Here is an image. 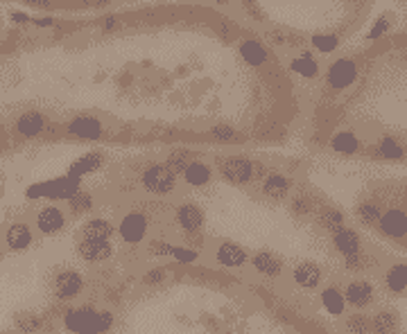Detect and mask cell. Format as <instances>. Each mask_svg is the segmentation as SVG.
<instances>
[{"label":"cell","mask_w":407,"mask_h":334,"mask_svg":"<svg viewBox=\"0 0 407 334\" xmlns=\"http://www.w3.org/2000/svg\"><path fill=\"white\" fill-rule=\"evenodd\" d=\"M63 328L70 334H109L116 328L111 309H95L93 305L68 307L63 312Z\"/></svg>","instance_id":"6da1fadb"},{"label":"cell","mask_w":407,"mask_h":334,"mask_svg":"<svg viewBox=\"0 0 407 334\" xmlns=\"http://www.w3.org/2000/svg\"><path fill=\"white\" fill-rule=\"evenodd\" d=\"M215 169L224 183L242 187L256 181L260 165L247 156H240V154H226V156H219L215 160Z\"/></svg>","instance_id":"7a4b0ae2"},{"label":"cell","mask_w":407,"mask_h":334,"mask_svg":"<svg viewBox=\"0 0 407 334\" xmlns=\"http://www.w3.org/2000/svg\"><path fill=\"white\" fill-rule=\"evenodd\" d=\"M84 289H86L84 273L72 267H59L50 275V294L59 303H72V300L84 294Z\"/></svg>","instance_id":"3957f363"},{"label":"cell","mask_w":407,"mask_h":334,"mask_svg":"<svg viewBox=\"0 0 407 334\" xmlns=\"http://www.w3.org/2000/svg\"><path fill=\"white\" fill-rule=\"evenodd\" d=\"M138 183L148 194L152 197H170L175 194L177 185H179V176H175L170 169L166 167V163H152L141 172Z\"/></svg>","instance_id":"277c9868"},{"label":"cell","mask_w":407,"mask_h":334,"mask_svg":"<svg viewBox=\"0 0 407 334\" xmlns=\"http://www.w3.org/2000/svg\"><path fill=\"white\" fill-rule=\"evenodd\" d=\"M116 233L122 240V244H127V247H141L150 235V215L141 208L127 210V213L120 217Z\"/></svg>","instance_id":"5b68a950"},{"label":"cell","mask_w":407,"mask_h":334,"mask_svg":"<svg viewBox=\"0 0 407 334\" xmlns=\"http://www.w3.org/2000/svg\"><path fill=\"white\" fill-rule=\"evenodd\" d=\"M175 226L188 240H195V238H199L204 226H206V213H204V208L199 203L183 201V203H179L175 210Z\"/></svg>","instance_id":"8992f818"},{"label":"cell","mask_w":407,"mask_h":334,"mask_svg":"<svg viewBox=\"0 0 407 334\" xmlns=\"http://www.w3.org/2000/svg\"><path fill=\"white\" fill-rule=\"evenodd\" d=\"M251 253L242 244L233 242V240H222L215 244L213 249V260L217 267L226 269V271H238V269H244L249 264Z\"/></svg>","instance_id":"52a82bcc"},{"label":"cell","mask_w":407,"mask_h":334,"mask_svg":"<svg viewBox=\"0 0 407 334\" xmlns=\"http://www.w3.org/2000/svg\"><path fill=\"white\" fill-rule=\"evenodd\" d=\"M148 258H170L179 264H195L199 260V253L195 249L181 247V244H170L166 240H150L148 242Z\"/></svg>","instance_id":"ba28073f"},{"label":"cell","mask_w":407,"mask_h":334,"mask_svg":"<svg viewBox=\"0 0 407 334\" xmlns=\"http://www.w3.org/2000/svg\"><path fill=\"white\" fill-rule=\"evenodd\" d=\"M292 187H295L292 176H285L281 172H267V174L260 176V183H258L260 194L272 203H281V201L288 199Z\"/></svg>","instance_id":"9c48e42d"},{"label":"cell","mask_w":407,"mask_h":334,"mask_svg":"<svg viewBox=\"0 0 407 334\" xmlns=\"http://www.w3.org/2000/svg\"><path fill=\"white\" fill-rule=\"evenodd\" d=\"M66 210L61 206H57V203H48L37 213L34 217V226L41 235H46V238H52V235L61 233L63 228H66Z\"/></svg>","instance_id":"30bf717a"},{"label":"cell","mask_w":407,"mask_h":334,"mask_svg":"<svg viewBox=\"0 0 407 334\" xmlns=\"http://www.w3.org/2000/svg\"><path fill=\"white\" fill-rule=\"evenodd\" d=\"M75 253L81 262L86 264H104L116 255V247L113 242H88V240H77L75 242Z\"/></svg>","instance_id":"8fae6325"},{"label":"cell","mask_w":407,"mask_h":334,"mask_svg":"<svg viewBox=\"0 0 407 334\" xmlns=\"http://www.w3.org/2000/svg\"><path fill=\"white\" fill-rule=\"evenodd\" d=\"M249 264L265 280H279L285 273V262L272 251H256V253H251Z\"/></svg>","instance_id":"7c38bea8"},{"label":"cell","mask_w":407,"mask_h":334,"mask_svg":"<svg viewBox=\"0 0 407 334\" xmlns=\"http://www.w3.org/2000/svg\"><path fill=\"white\" fill-rule=\"evenodd\" d=\"M66 134L72 138H79V140H100L104 136V125L93 116H77L66 122Z\"/></svg>","instance_id":"4fadbf2b"},{"label":"cell","mask_w":407,"mask_h":334,"mask_svg":"<svg viewBox=\"0 0 407 334\" xmlns=\"http://www.w3.org/2000/svg\"><path fill=\"white\" fill-rule=\"evenodd\" d=\"M116 238V226L107 217H91L81 224L77 240H88V242H113Z\"/></svg>","instance_id":"5bb4252c"},{"label":"cell","mask_w":407,"mask_h":334,"mask_svg":"<svg viewBox=\"0 0 407 334\" xmlns=\"http://www.w3.org/2000/svg\"><path fill=\"white\" fill-rule=\"evenodd\" d=\"M321 280H324V269L317 262H312V260H301V262L292 269V282H295L299 289L312 291L319 287Z\"/></svg>","instance_id":"9a60e30c"},{"label":"cell","mask_w":407,"mask_h":334,"mask_svg":"<svg viewBox=\"0 0 407 334\" xmlns=\"http://www.w3.org/2000/svg\"><path fill=\"white\" fill-rule=\"evenodd\" d=\"M326 79H328L330 88L335 91H344L357 79V66L351 59H337L330 63L328 72H326Z\"/></svg>","instance_id":"2e32d148"},{"label":"cell","mask_w":407,"mask_h":334,"mask_svg":"<svg viewBox=\"0 0 407 334\" xmlns=\"http://www.w3.org/2000/svg\"><path fill=\"white\" fill-rule=\"evenodd\" d=\"M380 233L389 240H403L407 238V213L401 208H389L380 215L378 222Z\"/></svg>","instance_id":"e0dca14e"},{"label":"cell","mask_w":407,"mask_h":334,"mask_svg":"<svg viewBox=\"0 0 407 334\" xmlns=\"http://www.w3.org/2000/svg\"><path fill=\"white\" fill-rule=\"evenodd\" d=\"M48 127H50V120H48L43 113H39V111L23 113V116H19V120L14 122V132L19 134L21 138H26V140L46 134Z\"/></svg>","instance_id":"ac0fdd59"},{"label":"cell","mask_w":407,"mask_h":334,"mask_svg":"<svg viewBox=\"0 0 407 334\" xmlns=\"http://www.w3.org/2000/svg\"><path fill=\"white\" fill-rule=\"evenodd\" d=\"M373 298H376V289H373V284L369 280H360V278L351 280L344 289L346 305H351L355 309L369 307L373 303Z\"/></svg>","instance_id":"d6986e66"},{"label":"cell","mask_w":407,"mask_h":334,"mask_svg":"<svg viewBox=\"0 0 407 334\" xmlns=\"http://www.w3.org/2000/svg\"><path fill=\"white\" fill-rule=\"evenodd\" d=\"M3 240H5L7 249L14 251V253H21V251H28L32 247L34 235H32V228L26 222H14V224L7 226Z\"/></svg>","instance_id":"ffe728a7"},{"label":"cell","mask_w":407,"mask_h":334,"mask_svg":"<svg viewBox=\"0 0 407 334\" xmlns=\"http://www.w3.org/2000/svg\"><path fill=\"white\" fill-rule=\"evenodd\" d=\"M43 190H46V199L50 201H68L72 199L75 194L81 190L79 187V178H72V176H61V178H54V181H46L43 183Z\"/></svg>","instance_id":"44dd1931"},{"label":"cell","mask_w":407,"mask_h":334,"mask_svg":"<svg viewBox=\"0 0 407 334\" xmlns=\"http://www.w3.org/2000/svg\"><path fill=\"white\" fill-rule=\"evenodd\" d=\"M183 183L192 187V190H201V187H208L210 181H213V167L208 165L206 160L201 158H195L188 167H186V172L181 174Z\"/></svg>","instance_id":"7402d4cb"},{"label":"cell","mask_w":407,"mask_h":334,"mask_svg":"<svg viewBox=\"0 0 407 334\" xmlns=\"http://www.w3.org/2000/svg\"><path fill=\"white\" fill-rule=\"evenodd\" d=\"M330 240H332V247H335L344 258L362 253V238L353 231V228H346V226L339 228V231L332 233Z\"/></svg>","instance_id":"603a6c76"},{"label":"cell","mask_w":407,"mask_h":334,"mask_svg":"<svg viewBox=\"0 0 407 334\" xmlns=\"http://www.w3.org/2000/svg\"><path fill=\"white\" fill-rule=\"evenodd\" d=\"M104 160H107V158H104V154H100V152H86L84 156H79V158H75V160L70 163L68 176L79 178V181H81V176L97 172V169L104 165Z\"/></svg>","instance_id":"cb8c5ba5"},{"label":"cell","mask_w":407,"mask_h":334,"mask_svg":"<svg viewBox=\"0 0 407 334\" xmlns=\"http://www.w3.org/2000/svg\"><path fill=\"white\" fill-rule=\"evenodd\" d=\"M238 52L242 56V61L249 63L251 68L265 66L267 59H270V54H267V48L260 43V41H256V39H242L240 45H238Z\"/></svg>","instance_id":"d4e9b609"},{"label":"cell","mask_w":407,"mask_h":334,"mask_svg":"<svg viewBox=\"0 0 407 334\" xmlns=\"http://www.w3.org/2000/svg\"><path fill=\"white\" fill-rule=\"evenodd\" d=\"M321 305L328 314L332 316H341L346 312V300H344V291L335 284H328L326 289H321Z\"/></svg>","instance_id":"484cf974"},{"label":"cell","mask_w":407,"mask_h":334,"mask_svg":"<svg viewBox=\"0 0 407 334\" xmlns=\"http://www.w3.org/2000/svg\"><path fill=\"white\" fill-rule=\"evenodd\" d=\"M385 287L389 294H405L407 291V264L396 262L385 271Z\"/></svg>","instance_id":"4316f807"},{"label":"cell","mask_w":407,"mask_h":334,"mask_svg":"<svg viewBox=\"0 0 407 334\" xmlns=\"http://www.w3.org/2000/svg\"><path fill=\"white\" fill-rule=\"evenodd\" d=\"M197 158L190 149H186V147H175V149H170L168 152V156H166V167L172 172L175 176H181L186 172V167L190 165V163Z\"/></svg>","instance_id":"83f0119b"},{"label":"cell","mask_w":407,"mask_h":334,"mask_svg":"<svg viewBox=\"0 0 407 334\" xmlns=\"http://www.w3.org/2000/svg\"><path fill=\"white\" fill-rule=\"evenodd\" d=\"M290 70L299 77L315 79L317 75H319V63L315 61V56L310 52H304V54H299L290 61Z\"/></svg>","instance_id":"f1b7e54d"},{"label":"cell","mask_w":407,"mask_h":334,"mask_svg":"<svg viewBox=\"0 0 407 334\" xmlns=\"http://www.w3.org/2000/svg\"><path fill=\"white\" fill-rule=\"evenodd\" d=\"M93 208H95V197L86 190H79L75 197L68 199V210L75 217H84L88 213H93Z\"/></svg>","instance_id":"f546056e"},{"label":"cell","mask_w":407,"mask_h":334,"mask_svg":"<svg viewBox=\"0 0 407 334\" xmlns=\"http://www.w3.org/2000/svg\"><path fill=\"white\" fill-rule=\"evenodd\" d=\"M330 147H332V152H337V154H355V152H360L362 145L355 138V134H351V132H339V134L332 136Z\"/></svg>","instance_id":"4dcf8cb0"},{"label":"cell","mask_w":407,"mask_h":334,"mask_svg":"<svg viewBox=\"0 0 407 334\" xmlns=\"http://www.w3.org/2000/svg\"><path fill=\"white\" fill-rule=\"evenodd\" d=\"M396 328H398V316L394 312H387V309H382V312H378L371 319L373 334H394Z\"/></svg>","instance_id":"1f68e13d"},{"label":"cell","mask_w":407,"mask_h":334,"mask_svg":"<svg viewBox=\"0 0 407 334\" xmlns=\"http://www.w3.org/2000/svg\"><path fill=\"white\" fill-rule=\"evenodd\" d=\"M16 330H19L21 334H39L46 330V321L41 319V316L37 314H19L16 316Z\"/></svg>","instance_id":"d6a6232c"},{"label":"cell","mask_w":407,"mask_h":334,"mask_svg":"<svg viewBox=\"0 0 407 334\" xmlns=\"http://www.w3.org/2000/svg\"><path fill=\"white\" fill-rule=\"evenodd\" d=\"M380 215H382V210L378 203H373V201H362L360 206L355 208V217L360 219L364 226H376L380 222Z\"/></svg>","instance_id":"836d02e7"},{"label":"cell","mask_w":407,"mask_h":334,"mask_svg":"<svg viewBox=\"0 0 407 334\" xmlns=\"http://www.w3.org/2000/svg\"><path fill=\"white\" fill-rule=\"evenodd\" d=\"M319 224L324 228H328L330 233H335V231H339V228H344V213H341V210H335V208H326L319 215Z\"/></svg>","instance_id":"e575fe53"},{"label":"cell","mask_w":407,"mask_h":334,"mask_svg":"<svg viewBox=\"0 0 407 334\" xmlns=\"http://www.w3.org/2000/svg\"><path fill=\"white\" fill-rule=\"evenodd\" d=\"M344 330L348 334H371V319L364 314H351L344 323Z\"/></svg>","instance_id":"d590c367"},{"label":"cell","mask_w":407,"mask_h":334,"mask_svg":"<svg viewBox=\"0 0 407 334\" xmlns=\"http://www.w3.org/2000/svg\"><path fill=\"white\" fill-rule=\"evenodd\" d=\"M168 278H170V269L157 264L143 273V284H148V287H159V284H163Z\"/></svg>","instance_id":"8d00e7d4"},{"label":"cell","mask_w":407,"mask_h":334,"mask_svg":"<svg viewBox=\"0 0 407 334\" xmlns=\"http://www.w3.org/2000/svg\"><path fill=\"white\" fill-rule=\"evenodd\" d=\"M310 41H312V48H315V50H319V52H324V54L335 52L337 45H339V36H337V34H315Z\"/></svg>","instance_id":"74e56055"},{"label":"cell","mask_w":407,"mask_h":334,"mask_svg":"<svg viewBox=\"0 0 407 334\" xmlns=\"http://www.w3.org/2000/svg\"><path fill=\"white\" fill-rule=\"evenodd\" d=\"M210 138L217 143H235L240 140V134L231 125H213L210 127Z\"/></svg>","instance_id":"f35d334b"},{"label":"cell","mask_w":407,"mask_h":334,"mask_svg":"<svg viewBox=\"0 0 407 334\" xmlns=\"http://www.w3.org/2000/svg\"><path fill=\"white\" fill-rule=\"evenodd\" d=\"M378 152H380V156H385L389 160H394V158H401L403 156V147H401V143L394 140V138H382L380 145H378Z\"/></svg>","instance_id":"ab89813d"},{"label":"cell","mask_w":407,"mask_h":334,"mask_svg":"<svg viewBox=\"0 0 407 334\" xmlns=\"http://www.w3.org/2000/svg\"><path fill=\"white\" fill-rule=\"evenodd\" d=\"M310 199H306V197H297V199H292L290 203V210H292V215H297V217H304L310 213Z\"/></svg>","instance_id":"60d3db41"},{"label":"cell","mask_w":407,"mask_h":334,"mask_svg":"<svg viewBox=\"0 0 407 334\" xmlns=\"http://www.w3.org/2000/svg\"><path fill=\"white\" fill-rule=\"evenodd\" d=\"M344 264H346V269H351V271H360V269H364V255L362 253L348 255V258H344Z\"/></svg>","instance_id":"b9f144b4"},{"label":"cell","mask_w":407,"mask_h":334,"mask_svg":"<svg viewBox=\"0 0 407 334\" xmlns=\"http://www.w3.org/2000/svg\"><path fill=\"white\" fill-rule=\"evenodd\" d=\"M385 30H387V21L382 19V21H378V25H373V30L369 32V39H378Z\"/></svg>","instance_id":"7bdbcfd3"},{"label":"cell","mask_w":407,"mask_h":334,"mask_svg":"<svg viewBox=\"0 0 407 334\" xmlns=\"http://www.w3.org/2000/svg\"><path fill=\"white\" fill-rule=\"evenodd\" d=\"M267 36H272L270 41H272V43H276V45H283L285 43V36L281 34V32H276V30L274 32H267Z\"/></svg>","instance_id":"ee69618b"},{"label":"cell","mask_w":407,"mask_h":334,"mask_svg":"<svg viewBox=\"0 0 407 334\" xmlns=\"http://www.w3.org/2000/svg\"><path fill=\"white\" fill-rule=\"evenodd\" d=\"M116 23H118V16H107V19H104V30H113L116 28Z\"/></svg>","instance_id":"f6af8a7d"},{"label":"cell","mask_w":407,"mask_h":334,"mask_svg":"<svg viewBox=\"0 0 407 334\" xmlns=\"http://www.w3.org/2000/svg\"><path fill=\"white\" fill-rule=\"evenodd\" d=\"M52 19L50 16H46V19H39V21H34V25H39V28H48V25H52Z\"/></svg>","instance_id":"bcb514c9"},{"label":"cell","mask_w":407,"mask_h":334,"mask_svg":"<svg viewBox=\"0 0 407 334\" xmlns=\"http://www.w3.org/2000/svg\"><path fill=\"white\" fill-rule=\"evenodd\" d=\"M12 19H14L16 23H28V21H32L28 14H12Z\"/></svg>","instance_id":"7dc6e473"},{"label":"cell","mask_w":407,"mask_h":334,"mask_svg":"<svg viewBox=\"0 0 407 334\" xmlns=\"http://www.w3.org/2000/svg\"><path fill=\"white\" fill-rule=\"evenodd\" d=\"M0 260H3V251H0Z\"/></svg>","instance_id":"c3c4849f"}]
</instances>
